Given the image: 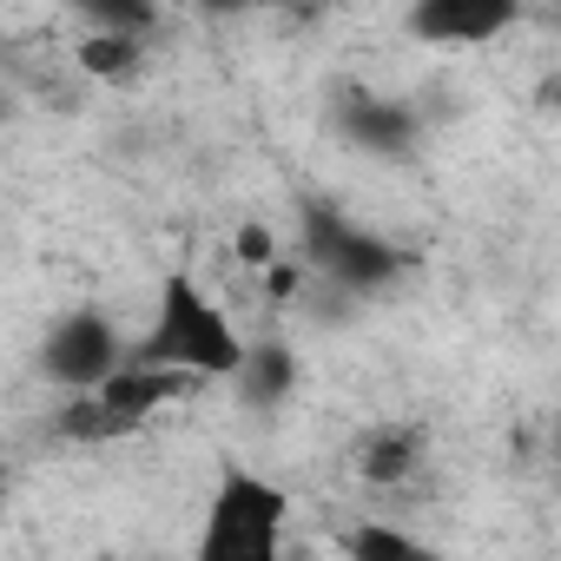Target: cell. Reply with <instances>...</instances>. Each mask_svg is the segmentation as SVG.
Wrapping results in <instances>:
<instances>
[{
  "label": "cell",
  "instance_id": "obj_1",
  "mask_svg": "<svg viewBox=\"0 0 561 561\" xmlns=\"http://www.w3.org/2000/svg\"><path fill=\"white\" fill-rule=\"evenodd\" d=\"M126 357L133 364L179 370L192 383H225L238 370V357H244V331L231 324V311L198 285L192 271H165L146 331L126 337Z\"/></svg>",
  "mask_w": 561,
  "mask_h": 561
},
{
  "label": "cell",
  "instance_id": "obj_2",
  "mask_svg": "<svg viewBox=\"0 0 561 561\" xmlns=\"http://www.w3.org/2000/svg\"><path fill=\"white\" fill-rule=\"evenodd\" d=\"M298 264L311 277H324V285L351 291V298H377V291H390L397 277L410 271V251L397 238L370 231L364 218H351L337 198L311 192L298 205Z\"/></svg>",
  "mask_w": 561,
  "mask_h": 561
},
{
  "label": "cell",
  "instance_id": "obj_3",
  "mask_svg": "<svg viewBox=\"0 0 561 561\" xmlns=\"http://www.w3.org/2000/svg\"><path fill=\"white\" fill-rule=\"evenodd\" d=\"M285 528H291V495L244 462H225L192 554L198 561H277L285 554Z\"/></svg>",
  "mask_w": 561,
  "mask_h": 561
},
{
  "label": "cell",
  "instance_id": "obj_4",
  "mask_svg": "<svg viewBox=\"0 0 561 561\" xmlns=\"http://www.w3.org/2000/svg\"><path fill=\"white\" fill-rule=\"evenodd\" d=\"M113 364H126V331L113 324V311L100 305H67L34 351V370L67 397V390H93Z\"/></svg>",
  "mask_w": 561,
  "mask_h": 561
},
{
  "label": "cell",
  "instance_id": "obj_5",
  "mask_svg": "<svg viewBox=\"0 0 561 561\" xmlns=\"http://www.w3.org/2000/svg\"><path fill=\"white\" fill-rule=\"evenodd\" d=\"M337 133L351 152L364 159H410L416 139H423V113L403 100V93H370V87H344L337 93Z\"/></svg>",
  "mask_w": 561,
  "mask_h": 561
},
{
  "label": "cell",
  "instance_id": "obj_6",
  "mask_svg": "<svg viewBox=\"0 0 561 561\" xmlns=\"http://www.w3.org/2000/svg\"><path fill=\"white\" fill-rule=\"evenodd\" d=\"M515 21H522V0H410L403 8V34L423 47H449V54L489 47Z\"/></svg>",
  "mask_w": 561,
  "mask_h": 561
},
{
  "label": "cell",
  "instance_id": "obj_7",
  "mask_svg": "<svg viewBox=\"0 0 561 561\" xmlns=\"http://www.w3.org/2000/svg\"><path fill=\"white\" fill-rule=\"evenodd\" d=\"M423 462H430V430L423 423H377V430H364L357 443H351V469H357V482L364 489H403V482H416L423 476Z\"/></svg>",
  "mask_w": 561,
  "mask_h": 561
},
{
  "label": "cell",
  "instance_id": "obj_8",
  "mask_svg": "<svg viewBox=\"0 0 561 561\" xmlns=\"http://www.w3.org/2000/svg\"><path fill=\"white\" fill-rule=\"evenodd\" d=\"M298 377H305V364H298V351H291L285 337H244V357H238V370H231L225 383H231L251 410H277V403H291Z\"/></svg>",
  "mask_w": 561,
  "mask_h": 561
},
{
  "label": "cell",
  "instance_id": "obj_9",
  "mask_svg": "<svg viewBox=\"0 0 561 561\" xmlns=\"http://www.w3.org/2000/svg\"><path fill=\"white\" fill-rule=\"evenodd\" d=\"M73 60H80V73H87V80H100V87H119V80H133V73L146 67V34L87 27V34H80V47H73Z\"/></svg>",
  "mask_w": 561,
  "mask_h": 561
},
{
  "label": "cell",
  "instance_id": "obj_10",
  "mask_svg": "<svg viewBox=\"0 0 561 561\" xmlns=\"http://www.w3.org/2000/svg\"><path fill=\"white\" fill-rule=\"evenodd\" d=\"M54 436L60 443H119V436H133V423L100 397V390H67V403L54 410Z\"/></svg>",
  "mask_w": 561,
  "mask_h": 561
},
{
  "label": "cell",
  "instance_id": "obj_11",
  "mask_svg": "<svg viewBox=\"0 0 561 561\" xmlns=\"http://www.w3.org/2000/svg\"><path fill=\"white\" fill-rule=\"evenodd\" d=\"M337 548L351 561H436V548L423 535H410L403 522H351Z\"/></svg>",
  "mask_w": 561,
  "mask_h": 561
},
{
  "label": "cell",
  "instance_id": "obj_12",
  "mask_svg": "<svg viewBox=\"0 0 561 561\" xmlns=\"http://www.w3.org/2000/svg\"><path fill=\"white\" fill-rule=\"evenodd\" d=\"M67 8H73L87 27H113V34H146V41H152L165 0H67Z\"/></svg>",
  "mask_w": 561,
  "mask_h": 561
},
{
  "label": "cell",
  "instance_id": "obj_13",
  "mask_svg": "<svg viewBox=\"0 0 561 561\" xmlns=\"http://www.w3.org/2000/svg\"><path fill=\"white\" fill-rule=\"evenodd\" d=\"M231 251H238V264H251V271H264L277 251H285V244H277V231L264 225V218H244L238 231H231Z\"/></svg>",
  "mask_w": 561,
  "mask_h": 561
},
{
  "label": "cell",
  "instance_id": "obj_14",
  "mask_svg": "<svg viewBox=\"0 0 561 561\" xmlns=\"http://www.w3.org/2000/svg\"><path fill=\"white\" fill-rule=\"evenodd\" d=\"M198 14H211V21H231V14H251V8H264V0H192Z\"/></svg>",
  "mask_w": 561,
  "mask_h": 561
},
{
  "label": "cell",
  "instance_id": "obj_15",
  "mask_svg": "<svg viewBox=\"0 0 561 561\" xmlns=\"http://www.w3.org/2000/svg\"><path fill=\"white\" fill-rule=\"evenodd\" d=\"M0 515H8V476H0Z\"/></svg>",
  "mask_w": 561,
  "mask_h": 561
},
{
  "label": "cell",
  "instance_id": "obj_16",
  "mask_svg": "<svg viewBox=\"0 0 561 561\" xmlns=\"http://www.w3.org/2000/svg\"><path fill=\"white\" fill-rule=\"evenodd\" d=\"M318 8H344V0H318Z\"/></svg>",
  "mask_w": 561,
  "mask_h": 561
}]
</instances>
